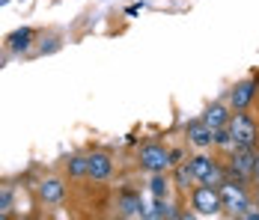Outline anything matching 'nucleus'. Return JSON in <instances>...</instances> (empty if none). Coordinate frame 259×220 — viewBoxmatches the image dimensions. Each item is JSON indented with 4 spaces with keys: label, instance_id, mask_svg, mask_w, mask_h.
Segmentation results:
<instances>
[{
    "label": "nucleus",
    "instance_id": "nucleus-1",
    "mask_svg": "<svg viewBox=\"0 0 259 220\" xmlns=\"http://www.w3.org/2000/svg\"><path fill=\"white\" fill-rule=\"evenodd\" d=\"M221 199H224V211L233 214V217H247L250 208H253V194L247 191V182H238V179H224L218 185Z\"/></svg>",
    "mask_w": 259,
    "mask_h": 220
},
{
    "label": "nucleus",
    "instance_id": "nucleus-2",
    "mask_svg": "<svg viewBox=\"0 0 259 220\" xmlns=\"http://www.w3.org/2000/svg\"><path fill=\"white\" fill-rule=\"evenodd\" d=\"M230 134H233L235 149H256L259 143V122L253 113L247 110H235L230 116Z\"/></svg>",
    "mask_w": 259,
    "mask_h": 220
},
{
    "label": "nucleus",
    "instance_id": "nucleus-3",
    "mask_svg": "<svg viewBox=\"0 0 259 220\" xmlns=\"http://www.w3.org/2000/svg\"><path fill=\"white\" fill-rule=\"evenodd\" d=\"M191 208L200 217H218L224 214V199L218 185H194L191 188Z\"/></svg>",
    "mask_w": 259,
    "mask_h": 220
},
{
    "label": "nucleus",
    "instance_id": "nucleus-4",
    "mask_svg": "<svg viewBox=\"0 0 259 220\" xmlns=\"http://www.w3.org/2000/svg\"><path fill=\"white\" fill-rule=\"evenodd\" d=\"M137 164L146 172H167L176 161H173V152L167 146H161V143H146V146H140V152H137Z\"/></svg>",
    "mask_w": 259,
    "mask_h": 220
},
{
    "label": "nucleus",
    "instance_id": "nucleus-5",
    "mask_svg": "<svg viewBox=\"0 0 259 220\" xmlns=\"http://www.w3.org/2000/svg\"><path fill=\"white\" fill-rule=\"evenodd\" d=\"M188 167L194 172L197 185H221V182H224V170H221V164H218L211 155H194V158L188 161Z\"/></svg>",
    "mask_w": 259,
    "mask_h": 220
},
{
    "label": "nucleus",
    "instance_id": "nucleus-6",
    "mask_svg": "<svg viewBox=\"0 0 259 220\" xmlns=\"http://www.w3.org/2000/svg\"><path fill=\"white\" fill-rule=\"evenodd\" d=\"M253 164H256V149H233L230 161H227V170L238 182H250L253 179Z\"/></svg>",
    "mask_w": 259,
    "mask_h": 220
},
{
    "label": "nucleus",
    "instance_id": "nucleus-7",
    "mask_svg": "<svg viewBox=\"0 0 259 220\" xmlns=\"http://www.w3.org/2000/svg\"><path fill=\"white\" fill-rule=\"evenodd\" d=\"M256 90H259V77H244L238 80L233 90H230V107L233 110H247L256 98Z\"/></svg>",
    "mask_w": 259,
    "mask_h": 220
},
{
    "label": "nucleus",
    "instance_id": "nucleus-8",
    "mask_svg": "<svg viewBox=\"0 0 259 220\" xmlns=\"http://www.w3.org/2000/svg\"><path fill=\"white\" fill-rule=\"evenodd\" d=\"M214 128L206 122V119H194V122L185 125V137H188V143L194 149H200V152H206V149L214 146Z\"/></svg>",
    "mask_w": 259,
    "mask_h": 220
},
{
    "label": "nucleus",
    "instance_id": "nucleus-9",
    "mask_svg": "<svg viewBox=\"0 0 259 220\" xmlns=\"http://www.w3.org/2000/svg\"><path fill=\"white\" fill-rule=\"evenodd\" d=\"M113 175V158L107 152H90L87 155V179L90 182H107Z\"/></svg>",
    "mask_w": 259,
    "mask_h": 220
},
{
    "label": "nucleus",
    "instance_id": "nucleus-10",
    "mask_svg": "<svg viewBox=\"0 0 259 220\" xmlns=\"http://www.w3.org/2000/svg\"><path fill=\"white\" fill-rule=\"evenodd\" d=\"M36 194H39V199H42L45 205H63V199H66V185H63V179L48 175V179H42V182L36 185Z\"/></svg>",
    "mask_w": 259,
    "mask_h": 220
},
{
    "label": "nucleus",
    "instance_id": "nucleus-11",
    "mask_svg": "<svg viewBox=\"0 0 259 220\" xmlns=\"http://www.w3.org/2000/svg\"><path fill=\"white\" fill-rule=\"evenodd\" d=\"M116 208H119L122 217H146V208H143L140 194H122L119 202H116Z\"/></svg>",
    "mask_w": 259,
    "mask_h": 220
},
{
    "label": "nucleus",
    "instance_id": "nucleus-12",
    "mask_svg": "<svg viewBox=\"0 0 259 220\" xmlns=\"http://www.w3.org/2000/svg\"><path fill=\"white\" fill-rule=\"evenodd\" d=\"M233 107L230 104H224V101H214V104H208L206 107V113H203V119H206L211 128H221V125H230V113Z\"/></svg>",
    "mask_w": 259,
    "mask_h": 220
},
{
    "label": "nucleus",
    "instance_id": "nucleus-13",
    "mask_svg": "<svg viewBox=\"0 0 259 220\" xmlns=\"http://www.w3.org/2000/svg\"><path fill=\"white\" fill-rule=\"evenodd\" d=\"M173 191V179L167 172H149V194L158 199H167Z\"/></svg>",
    "mask_w": 259,
    "mask_h": 220
},
{
    "label": "nucleus",
    "instance_id": "nucleus-14",
    "mask_svg": "<svg viewBox=\"0 0 259 220\" xmlns=\"http://www.w3.org/2000/svg\"><path fill=\"white\" fill-rule=\"evenodd\" d=\"M197 185V179H194V172L188 164H176V172H173V188H179L185 194H191V188Z\"/></svg>",
    "mask_w": 259,
    "mask_h": 220
},
{
    "label": "nucleus",
    "instance_id": "nucleus-15",
    "mask_svg": "<svg viewBox=\"0 0 259 220\" xmlns=\"http://www.w3.org/2000/svg\"><path fill=\"white\" fill-rule=\"evenodd\" d=\"M33 36H36V33H33V30H18V33H12V36H9V39H6V48L12 51V54H18V51H27L30 48V42H33Z\"/></svg>",
    "mask_w": 259,
    "mask_h": 220
},
{
    "label": "nucleus",
    "instance_id": "nucleus-16",
    "mask_svg": "<svg viewBox=\"0 0 259 220\" xmlns=\"http://www.w3.org/2000/svg\"><path fill=\"white\" fill-rule=\"evenodd\" d=\"M214 146L224 149V152H233L235 143H233V134H230V125H221V128H214Z\"/></svg>",
    "mask_w": 259,
    "mask_h": 220
},
{
    "label": "nucleus",
    "instance_id": "nucleus-17",
    "mask_svg": "<svg viewBox=\"0 0 259 220\" xmlns=\"http://www.w3.org/2000/svg\"><path fill=\"white\" fill-rule=\"evenodd\" d=\"M146 217H155V220L158 217H176V211H173V205H170L167 199H158L155 196V205L146 211Z\"/></svg>",
    "mask_w": 259,
    "mask_h": 220
},
{
    "label": "nucleus",
    "instance_id": "nucleus-18",
    "mask_svg": "<svg viewBox=\"0 0 259 220\" xmlns=\"http://www.w3.org/2000/svg\"><path fill=\"white\" fill-rule=\"evenodd\" d=\"M69 175L72 179H87V155L69 158Z\"/></svg>",
    "mask_w": 259,
    "mask_h": 220
},
{
    "label": "nucleus",
    "instance_id": "nucleus-19",
    "mask_svg": "<svg viewBox=\"0 0 259 220\" xmlns=\"http://www.w3.org/2000/svg\"><path fill=\"white\" fill-rule=\"evenodd\" d=\"M15 208V191L12 188H0V217L9 214Z\"/></svg>",
    "mask_w": 259,
    "mask_h": 220
},
{
    "label": "nucleus",
    "instance_id": "nucleus-20",
    "mask_svg": "<svg viewBox=\"0 0 259 220\" xmlns=\"http://www.w3.org/2000/svg\"><path fill=\"white\" fill-rule=\"evenodd\" d=\"M250 185L259 188V149H256V164H253V179H250Z\"/></svg>",
    "mask_w": 259,
    "mask_h": 220
},
{
    "label": "nucleus",
    "instance_id": "nucleus-21",
    "mask_svg": "<svg viewBox=\"0 0 259 220\" xmlns=\"http://www.w3.org/2000/svg\"><path fill=\"white\" fill-rule=\"evenodd\" d=\"M253 208H259V188L253 191Z\"/></svg>",
    "mask_w": 259,
    "mask_h": 220
},
{
    "label": "nucleus",
    "instance_id": "nucleus-22",
    "mask_svg": "<svg viewBox=\"0 0 259 220\" xmlns=\"http://www.w3.org/2000/svg\"><path fill=\"white\" fill-rule=\"evenodd\" d=\"M0 3H6V0H0Z\"/></svg>",
    "mask_w": 259,
    "mask_h": 220
}]
</instances>
